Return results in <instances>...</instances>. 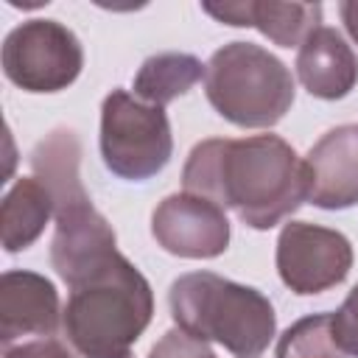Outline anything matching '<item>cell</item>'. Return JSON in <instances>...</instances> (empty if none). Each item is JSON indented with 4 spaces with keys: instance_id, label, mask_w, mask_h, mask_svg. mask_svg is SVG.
I'll return each mask as SVG.
<instances>
[{
    "instance_id": "1",
    "label": "cell",
    "mask_w": 358,
    "mask_h": 358,
    "mask_svg": "<svg viewBox=\"0 0 358 358\" xmlns=\"http://www.w3.org/2000/svg\"><path fill=\"white\" fill-rule=\"evenodd\" d=\"M185 187L232 207L249 227L268 229L308 199V173L280 137L207 140L185 165Z\"/></svg>"
},
{
    "instance_id": "2",
    "label": "cell",
    "mask_w": 358,
    "mask_h": 358,
    "mask_svg": "<svg viewBox=\"0 0 358 358\" xmlns=\"http://www.w3.org/2000/svg\"><path fill=\"white\" fill-rule=\"evenodd\" d=\"M78 157L81 145L70 129L48 134L31 154L34 173L50 193L56 213V238L50 246V260L70 288L92 280L117 257L115 232L92 210L81 187Z\"/></svg>"
},
{
    "instance_id": "3",
    "label": "cell",
    "mask_w": 358,
    "mask_h": 358,
    "mask_svg": "<svg viewBox=\"0 0 358 358\" xmlns=\"http://www.w3.org/2000/svg\"><path fill=\"white\" fill-rule=\"evenodd\" d=\"M148 319V282L117 255L101 274L73 288L62 327L76 358H123Z\"/></svg>"
},
{
    "instance_id": "4",
    "label": "cell",
    "mask_w": 358,
    "mask_h": 358,
    "mask_svg": "<svg viewBox=\"0 0 358 358\" xmlns=\"http://www.w3.org/2000/svg\"><path fill=\"white\" fill-rule=\"evenodd\" d=\"M171 310L179 330L215 338L238 358H257L274 336V310L255 288L207 271L185 274L171 285Z\"/></svg>"
},
{
    "instance_id": "5",
    "label": "cell",
    "mask_w": 358,
    "mask_h": 358,
    "mask_svg": "<svg viewBox=\"0 0 358 358\" xmlns=\"http://www.w3.org/2000/svg\"><path fill=\"white\" fill-rule=\"evenodd\" d=\"M207 98L238 126H271L294 101L291 73L268 50L232 42L207 64Z\"/></svg>"
},
{
    "instance_id": "6",
    "label": "cell",
    "mask_w": 358,
    "mask_h": 358,
    "mask_svg": "<svg viewBox=\"0 0 358 358\" xmlns=\"http://www.w3.org/2000/svg\"><path fill=\"white\" fill-rule=\"evenodd\" d=\"M101 154L120 179L143 182L165 168L171 157V126L162 106H145L115 90L101 109Z\"/></svg>"
},
{
    "instance_id": "7",
    "label": "cell",
    "mask_w": 358,
    "mask_h": 358,
    "mask_svg": "<svg viewBox=\"0 0 358 358\" xmlns=\"http://www.w3.org/2000/svg\"><path fill=\"white\" fill-rule=\"evenodd\" d=\"M81 70L78 39L56 20L17 25L3 42V73L28 92H56Z\"/></svg>"
},
{
    "instance_id": "8",
    "label": "cell",
    "mask_w": 358,
    "mask_h": 358,
    "mask_svg": "<svg viewBox=\"0 0 358 358\" xmlns=\"http://www.w3.org/2000/svg\"><path fill=\"white\" fill-rule=\"evenodd\" d=\"M277 246L280 277L296 294H319L341 282L352 263L344 235L310 224H288Z\"/></svg>"
},
{
    "instance_id": "9",
    "label": "cell",
    "mask_w": 358,
    "mask_h": 358,
    "mask_svg": "<svg viewBox=\"0 0 358 358\" xmlns=\"http://www.w3.org/2000/svg\"><path fill=\"white\" fill-rule=\"evenodd\" d=\"M154 238L182 257H215L227 249L229 224L221 207L201 196H171L154 213Z\"/></svg>"
},
{
    "instance_id": "10",
    "label": "cell",
    "mask_w": 358,
    "mask_h": 358,
    "mask_svg": "<svg viewBox=\"0 0 358 358\" xmlns=\"http://www.w3.org/2000/svg\"><path fill=\"white\" fill-rule=\"evenodd\" d=\"M59 324L56 288L34 271H6L0 282V338L3 350L22 338H48Z\"/></svg>"
},
{
    "instance_id": "11",
    "label": "cell",
    "mask_w": 358,
    "mask_h": 358,
    "mask_svg": "<svg viewBox=\"0 0 358 358\" xmlns=\"http://www.w3.org/2000/svg\"><path fill=\"white\" fill-rule=\"evenodd\" d=\"M308 199L319 207H350L358 201V126L327 131L305 159Z\"/></svg>"
},
{
    "instance_id": "12",
    "label": "cell",
    "mask_w": 358,
    "mask_h": 358,
    "mask_svg": "<svg viewBox=\"0 0 358 358\" xmlns=\"http://www.w3.org/2000/svg\"><path fill=\"white\" fill-rule=\"evenodd\" d=\"M296 73L310 95L341 98L358 78V62L338 31L319 25L299 48Z\"/></svg>"
},
{
    "instance_id": "13",
    "label": "cell",
    "mask_w": 358,
    "mask_h": 358,
    "mask_svg": "<svg viewBox=\"0 0 358 358\" xmlns=\"http://www.w3.org/2000/svg\"><path fill=\"white\" fill-rule=\"evenodd\" d=\"M207 14L227 25H255L266 36H271L277 45L291 48L299 39L305 42L310 31L319 28L322 6H282V3H227V6H204Z\"/></svg>"
},
{
    "instance_id": "14",
    "label": "cell",
    "mask_w": 358,
    "mask_h": 358,
    "mask_svg": "<svg viewBox=\"0 0 358 358\" xmlns=\"http://www.w3.org/2000/svg\"><path fill=\"white\" fill-rule=\"evenodd\" d=\"M53 210V199L45 185L34 179H20L3 199L0 207V229L6 252H20L42 232L48 215Z\"/></svg>"
},
{
    "instance_id": "15",
    "label": "cell",
    "mask_w": 358,
    "mask_h": 358,
    "mask_svg": "<svg viewBox=\"0 0 358 358\" xmlns=\"http://www.w3.org/2000/svg\"><path fill=\"white\" fill-rule=\"evenodd\" d=\"M201 62L190 53H159L140 67L134 92L143 95L151 106H162L171 98L187 92L201 78Z\"/></svg>"
},
{
    "instance_id": "16",
    "label": "cell",
    "mask_w": 358,
    "mask_h": 358,
    "mask_svg": "<svg viewBox=\"0 0 358 358\" xmlns=\"http://www.w3.org/2000/svg\"><path fill=\"white\" fill-rule=\"evenodd\" d=\"M277 358H344L333 333V313H316L285 330Z\"/></svg>"
},
{
    "instance_id": "17",
    "label": "cell",
    "mask_w": 358,
    "mask_h": 358,
    "mask_svg": "<svg viewBox=\"0 0 358 358\" xmlns=\"http://www.w3.org/2000/svg\"><path fill=\"white\" fill-rule=\"evenodd\" d=\"M148 358H215L201 338L185 333V330H171L165 338L151 350Z\"/></svg>"
},
{
    "instance_id": "18",
    "label": "cell",
    "mask_w": 358,
    "mask_h": 358,
    "mask_svg": "<svg viewBox=\"0 0 358 358\" xmlns=\"http://www.w3.org/2000/svg\"><path fill=\"white\" fill-rule=\"evenodd\" d=\"M333 333L344 352L358 355V285L350 291L341 310L333 313Z\"/></svg>"
},
{
    "instance_id": "19",
    "label": "cell",
    "mask_w": 358,
    "mask_h": 358,
    "mask_svg": "<svg viewBox=\"0 0 358 358\" xmlns=\"http://www.w3.org/2000/svg\"><path fill=\"white\" fill-rule=\"evenodd\" d=\"M3 358H73V350L56 341L53 336H48V338H34V341L8 347L3 350Z\"/></svg>"
},
{
    "instance_id": "20",
    "label": "cell",
    "mask_w": 358,
    "mask_h": 358,
    "mask_svg": "<svg viewBox=\"0 0 358 358\" xmlns=\"http://www.w3.org/2000/svg\"><path fill=\"white\" fill-rule=\"evenodd\" d=\"M341 17H344L350 34H352L355 42H358V3H341Z\"/></svg>"
},
{
    "instance_id": "21",
    "label": "cell",
    "mask_w": 358,
    "mask_h": 358,
    "mask_svg": "<svg viewBox=\"0 0 358 358\" xmlns=\"http://www.w3.org/2000/svg\"><path fill=\"white\" fill-rule=\"evenodd\" d=\"M73 358H76V355H73ZM123 358H131V355H123Z\"/></svg>"
}]
</instances>
